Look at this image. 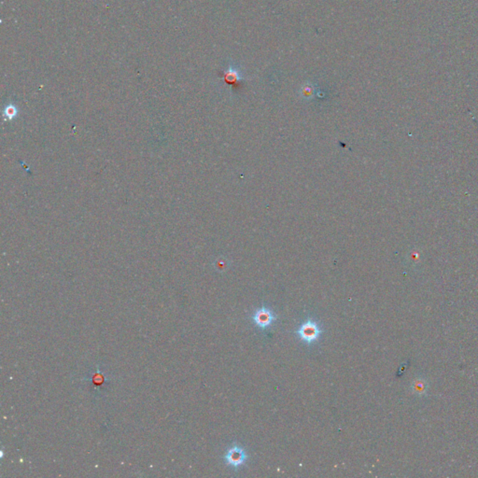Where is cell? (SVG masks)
Returning <instances> with one entry per match:
<instances>
[{
	"instance_id": "1",
	"label": "cell",
	"mask_w": 478,
	"mask_h": 478,
	"mask_svg": "<svg viewBox=\"0 0 478 478\" xmlns=\"http://www.w3.org/2000/svg\"><path fill=\"white\" fill-rule=\"evenodd\" d=\"M323 333L320 324L312 319H308L305 323H302L296 331L298 337L306 345L316 343Z\"/></svg>"
},
{
	"instance_id": "2",
	"label": "cell",
	"mask_w": 478,
	"mask_h": 478,
	"mask_svg": "<svg viewBox=\"0 0 478 478\" xmlns=\"http://www.w3.org/2000/svg\"><path fill=\"white\" fill-rule=\"evenodd\" d=\"M251 319L258 328L266 330L277 321V315L267 306H262L256 309Z\"/></svg>"
},
{
	"instance_id": "3",
	"label": "cell",
	"mask_w": 478,
	"mask_h": 478,
	"mask_svg": "<svg viewBox=\"0 0 478 478\" xmlns=\"http://www.w3.org/2000/svg\"><path fill=\"white\" fill-rule=\"evenodd\" d=\"M224 460L229 466L237 469L246 463L248 460V454L242 446L234 445L226 451Z\"/></svg>"
},
{
	"instance_id": "4",
	"label": "cell",
	"mask_w": 478,
	"mask_h": 478,
	"mask_svg": "<svg viewBox=\"0 0 478 478\" xmlns=\"http://www.w3.org/2000/svg\"><path fill=\"white\" fill-rule=\"evenodd\" d=\"M421 257H422L421 251L419 249H412L409 252V260L413 264H419L421 260Z\"/></svg>"
},
{
	"instance_id": "5",
	"label": "cell",
	"mask_w": 478,
	"mask_h": 478,
	"mask_svg": "<svg viewBox=\"0 0 478 478\" xmlns=\"http://www.w3.org/2000/svg\"><path fill=\"white\" fill-rule=\"evenodd\" d=\"M16 115H17V109L12 105L8 106L4 111V117L9 121L12 120Z\"/></svg>"
}]
</instances>
